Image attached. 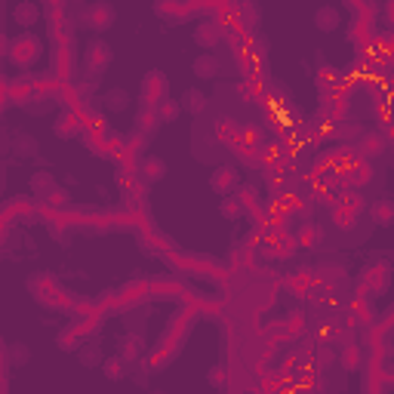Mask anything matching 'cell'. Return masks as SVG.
Masks as SVG:
<instances>
[{
	"label": "cell",
	"instance_id": "1",
	"mask_svg": "<svg viewBox=\"0 0 394 394\" xmlns=\"http://www.w3.org/2000/svg\"><path fill=\"white\" fill-rule=\"evenodd\" d=\"M41 56H43V41L31 28H22L16 37H10V52H6V59H10L19 71H31L41 62Z\"/></svg>",
	"mask_w": 394,
	"mask_h": 394
},
{
	"label": "cell",
	"instance_id": "2",
	"mask_svg": "<svg viewBox=\"0 0 394 394\" xmlns=\"http://www.w3.org/2000/svg\"><path fill=\"white\" fill-rule=\"evenodd\" d=\"M111 62H114V50H111L108 43L102 41V37H96V41L87 43V52H83V65H87V74H90V77H102L105 71H108Z\"/></svg>",
	"mask_w": 394,
	"mask_h": 394
},
{
	"label": "cell",
	"instance_id": "3",
	"mask_svg": "<svg viewBox=\"0 0 394 394\" xmlns=\"http://www.w3.org/2000/svg\"><path fill=\"white\" fill-rule=\"evenodd\" d=\"M114 19H117V12H114V6H111L108 0H96V3H90L87 10H83V25L98 31V34L108 31L111 25H114Z\"/></svg>",
	"mask_w": 394,
	"mask_h": 394
},
{
	"label": "cell",
	"instance_id": "4",
	"mask_svg": "<svg viewBox=\"0 0 394 394\" xmlns=\"http://www.w3.org/2000/svg\"><path fill=\"white\" fill-rule=\"evenodd\" d=\"M238 185H240V173H238V167H231V163H222V167H216L213 173H209V188H213L219 197L231 194Z\"/></svg>",
	"mask_w": 394,
	"mask_h": 394
},
{
	"label": "cell",
	"instance_id": "5",
	"mask_svg": "<svg viewBox=\"0 0 394 394\" xmlns=\"http://www.w3.org/2000/svg\"><path fill=\"white\" fill-rule=\"evenodd\" d=\"M52 133H56L59 139H74V136H81L83 133L81 114H77V111H62V114L56 117V123H52Z\"/></svg>",
	"mask_w": 394,
	"mask_h": 394
},
{
	"label": "cell",
	"instance_id": "6",
	"mask_svg": "<svg viewBox=\"0 0 394 394\" xmlns=\"http://www.w3.org/2000/svg\"><path fill=\"white\" fill-rule=\"evenodd\" d=\"M163 96H167V77H163L160 71H151V74H145V81H142V102L157 105Z\"/></svg>",
	"mask_w": 394,
	"mask_h": 394
},
{
	"label": "cell",
	"instance_id": "7",
	"mask_svg": "<svg viewBox=\"0 0 394 394\" xmlns=\"http://www.w3.org/2000/svg\"><path fill=\"white\" fill-rule=\"evenodd\" d=\"M154 12H157V16H163L167 22H173V25H179V22H185V19H188L185 0H157Z\"/></svg>",
	"mask_w": 394,
	"mask_h": 394
},
{
	"label": "cell",
	"instance_id": "8",
	"mask_svg": "<svg viewBox=\"0 0 394 394\" xmlns=\"http://www.w3.org/2000/svg\"><path fill=\"white\" fill-rule=\"evenodd\" d=\"M388 265H366L364 268V284H370V296H379L385 293L388 287Z\"/></svg>",
	"mask_w": 394,
	"mask_h": 394
},
{
	"label": "cell",
	"instance_id": "9",
	"mask_svg": "<svg viewBox=\"0 0 394 394\" xmlns=\"http://www.w3.org/2000/svg\"><path fill=\"white\" fill-rule=\"evenodd\" d=\"M314 25H318V31L330 34V31H336L339 25H342V12H339L336 6H318V12H314Z\"/></svg>",
	"mask_w": 394,
	"mask_h": 394
},
{
	"label": "cell",
	"instance_id": "10",
	"mask_svg": "<svg viewBox=\"0 0 394 394\" xmlns=\"http://www.w3.org/2000/svg\"><path fill=\"white\" fill-rule=\"evenodd\" d=\"M142 354H145V339H142L139 333H127V336H121V357L127 360V364L139 360Z\"/></svg>",
	"mask_w": 394,
	"mask_h": 394
},
{
	"label": "cell",
	"instance_id": "11",
	"mask_svg": "<svg viewBox=\"0 0 394 394\" xmlns=\"http://www.w3.org/2000/svg\"><path fill=\"white\" fill-rule=\"evenodd\" d=\"M37 19H41V6L31 3V0H22V3L12 6V22L22 25V28H31V25H37Z\"/></svg>",
	"mask_w": 394,
	"mask_h": 394
},
{
	"label": "cell",
	"instance_id": "12",
	"mask_svg": "<svg viewBox=\"0 0 394 394\" xmlns=\"http://www.w3.org/2000/svg\"><path fill=\"white\" fill-rule=\"evenodd\" d=\"M129 102H133V96H129V90L127 87H111V90H105V96H102V105L108 111H127L129 108Z\"/></svg>",
	"mask_w": 394,
	"mask_h": 394
},
{
	"label": "cell",
	"instance_id": "13",
	"mask_svg": "<svg viewBox=\"0 0 394 394\" xmlns=\"http://www.w3.org/2000/svg\"><path fill=\"white\" fill-rule=\"evenodd\" d=\"M219 68L222 65H219V59H216L213 52H200V56L191 62V71L197 77H203V81H213V77L219 74Z\"/></svg>",
	"mask_w": 394,
	"mask_h": 394
},
{
	"label": "cell",
	"instance_id": "14",
	"mask_svg": "<svg viewBox=\"0 0 394 394\" xmlns=\"http://www.w3.org/2000/svg\"><path fill=\"white\" fill-rule=\"evenodd\" d=\"M194 43L197 47H203V50H213L216 43L222 41V31H219V25H213V22H203V25H197L194 28Z\"/></svg>",
	"mask_w": 394,
	"mask_h": 394
},
{
	"label": "cell",
	"instance_id": "15",
	"mask_svg": "<svg viewBox=\"0 0 394 394\" xmlns=\"http://www.w3.org/2000/svg\"><path fill=\"white\" fill-rule=\"evenodd\" d=\"M163 176H167V160L157 154H148L145 160H142V179L148 182V185H154V182H160Z\"/></svg>",
	"mask_w": 394,
	"mask_h": 394
},
{
	"label": "cell",
	"instance_id": "16",
	"mask_svg": "<svg viewBox=\"0 0 394 394\" xmlns=\"http://www.w3.org/2000/svg\"><path fill=\"white\" fill-rule=\"evenodd\" d=\"M370 216L376 225H391L394 222V200L391 197H379L376 203H370Z\"/></svg>",
	"mask_w": 394,
	"mask_h": 394
},
{
	"label": "cell",
	"instance_id": "17",
	"mask_svg": "<svg viewBox=\"0 0 394 394\" xmlns=\"http://www.w3.org/2000/svg\"><path fill=\"white\" fill-rule=\"evenodd\" d=\"M385 145H388V142H385L379 133L360 136V142H357V154H360V157H370V160H373V157H379V154H382Z\"/></svg>",
	"mask_w": 394,
	"mask_h": 394
},
{
	"label": "cell",
	"instance_id": "18",
	"mask_svg": "<svg viewBox=\"0 0 394 394\" xmlns=\"http://www.w3.org/2000/svg\"><path fill=\"white\" fill-rule=\"evenodd\" d=\"M102 345L96 342H83L81 348H77V360H81V366H87V370H96L98 364H102Z\"/></svg>",
	"mask_w": 394,
	"mask_h": 394
},
{
	"label": "cell",
	"instance_id": "19",
	"mask_svg": "<svg viewBox=\"0 0 394 394\" xmlns=\"http://www.w3.org/2000/svg\"><path fill=\"white\" fill-rule=\"evenodd\" d=\"M182 111H191V114H200V111H207V93H203V90H185V93H182Z\"/></svg>",
	"mask_w": 394,
	"mask_h": 394
},
{
	"label": "cell",
	"instance_id": "20",
	"mask_svg": "<svg viewBox=\"0 0 394 394\" xmlns=\"http://www.w3.org/2000/svg\"><path fill=\"white\" fill-rule=\"evenodd\" d=\"M157 108V117H160V123H176V117L182 114V102L179 98H169V96H163L160 102L154 105Z\"/></svg>",
	"mask_w": 394,
	"mask_h": 394
},
{
	"label": "cell",
	"instance_id": "21",
	"mask_svg": "<svg viewBox=\"0 0 394 394\" xmlns=\"http://www.w3.org/2000/svg\"><path fill=\"white\" fill-rule=\"evenodd\" d=\"M102 373H105V379H111V382H121V379L127 376V360H123L121 354L102 357Z\"/></svg>",
	"mask_w": 394,
	"mask_h": 394
},
{
	"label": "cell",
	"instance_id": "22",
	"mask_svg": "<svg viewBox=\"0 0 394 394\" xmlns=\"http://www.w3.org/2000/svg\"><path fill=\"white\" fill-rule=\"evenodd\" d=\"M219 213L222 216H225V219H231V222H238L240 219V216H244L247 213V207H244V203H240L238 200V197H222V200H219Z\"/></svg>",
	"mask_w": 394,
	"mask_h": 394
},
{
	"label": "cell",
	"instance_id": "23",
	"mask_svg": "<svg viewBox=\"0 0 394 394\" xmlns=\"http://www.w3.org/2000/svg\"><path fill=\"white\" fill-rule=\"evenodd\" d=\"M56 345L62 348V351H68V354H71V351H77V348H81V333H77V326L71 324L68 330L59 333V336H56Z\"/></svg>",
	"mask_w": 394,
	"mask_h": 394
},
{
	"label": "cell",
	"instance_id": "24",
	"mask_svg": "<svg viewBox=\"0 0 394 394\" xmlns=\"http://www.w3.org/2000/svg\"><path fill=\"white\" fill-rule=\"evenodd\" d=\"M52 185H56V176H52L50 169H41V173L31 176V191H34V194H41V197H43Z\"/></svg>",
	"mask_w": 394,
	"mask_h": 394
},
{
	"label": "cell",
	"instance_id": "25",
	"mask_svg": "<svg viewBox=\"0 0 394 394\" xmlns=\"http://www.w3.org/2000/svg\"><path fill=\"white\" fill-rule=\"evenodd\" d=\"M12 148H16L19 157H34L37 154V139L34 136H28V133H19L16 142H12Z\"/></svg>",
	"mask_w": 394,
	"mask_h": 394
},
{
	"label": "cell",
	"instance_id": "26",
	"mask_svg": "<svg viewBox=\"0 0 394 394\" xmlns=\"http://www.w3.org/2000/svg\"><path fill=\"white\" fill-rule=\"evenodd\" d=\"M136 123H139L142 129H157L160 127V117H157V108L154 105H142V111H139V117H136Z\"/></svg>",
	"mask_w": 394,
	"mask_h": 394
},
{
	"label": "cell",
	"instance_id": "27",
	"mask_svg": "<svg viewBox=\"0 0 394 394\" xmlns=\"http://www.w3.org/2000/svg\"><path fill=\"white\" fill-rule=\"evenodd\" d=\"M43 200L50 203V207H68V188L62 185H52L47 194H43Z\"/></svg>",
	"mask_w": 394,
	"mask_h": 394
},
{
	"label": "cell",
	"instance_id": "28",
	"mask_svg": "<svg viewBox=\"0 0 394 394\" xmlns=\"http://www.w3.org/2000/svg\"><path fill=\"white\" fill-rule=\"evenodd\" d=\"M10 354H12V364H16V366H22V364H28V360H31V348L25 342L10 345Z\"/></svg>",
	"mask_w": 394,
	"mask_h": 394
},
{
	"label": "cell",
	"instance_id": "29",
	"mask_svg": "<svg viewBox=\"0 0 394 394\" xmlns=\"http://www.w3.org/2000/svg\"><path fill=\"white\" fill-rule=\"evenodd\" d=\"M234 191H238V200L244 203V207H247V203H253L256 197H259V188H256V185H238Z\"/></svg>",
	"mask_w": 394,
	"mask_h": 394
},
{
	"label": "cell",
	"instance_id": "30",
	"mask_svg": "<svg viewBox=\"0 0 394 394\" xmlns=\"http://www.w3.org/2000/svg\"><path fill=\"white\" fill-rule=\"evenodd\" d=\"M370 176H373V169H370V173H366V169H364V167H357V169H351V173H348V176H345V179H348V182H351V185H364V182H366V179H370Z\"/></svg>",
	"mask_w": 394,
	"mask_h": 394
},
{
	"label": "cell",
	"instance_id": "31",
	"mask_svg": "<svg viewBox=\"0 0 394 394\" xmlns=\"http://www.w3.org/2000/svg\"><path fill=\"white\" fill-rule=\"evenodd\" d=\"M320 240H324V231H320V228H308L305 238H302V244H305V247H314V244H320Z\"/></svg>",
	"mask_w": 394,
	"mask_h": 394
},
{
	"label": "cell",
	"instance_id": "32",
	"mask_svg": "<svg viewBox=\"0 0 394 394\" xmlns=\"http://www.w3.org/2000/svg\"><path fill=\"white\" fill-rule=\"evenodd\" d=\"M209 385H216V388L225 385V370H222V366H213V370H209Z\"/></svg>",
	"mask_w": 394,
	"mask_h": 394
},
{
	"label": "cell",
	"instance_id": "33",
	"mask_svg": "<svg viewBox=\"0 0 394 394\" xmlns=\"http://www.w3.org/2000/svg\"><path fill=\"white\" fill-rule=\"evenodd\" d=\"M342 364H345V366H357V351H354V348L342 351Z\"/></svg>",
	"mask_w": 394,
	"mask_h": 394
},
{
	"label": "cell",
	"instance_id": "34",
	"mask_svg": "<svg viewBox=\"0 0 394 394\" xmlns=\"http://www.w3.org/2000/svg\"><path fill=\"white\" fill-rule=\"evenodd\" d=\"M6 52H10V37L0 31V59H6Z\"/></svg>",
	"mask_w": 394,
	"mask_h": 394
},
{
	"label": "cell",
	"instance_id": "35",
	"mask_svg": "<svg viewBox=\"0 0 394 394\" xmlns=\"http://www.w3.org/2000/svg\"><path fill=\"white\" fill-rule=\"evenodd\" d=\"M74 3H77V0H74Z\"/></svg>",
	"mask_w": 394,
	"mask_h": 394
}]
</instances>
